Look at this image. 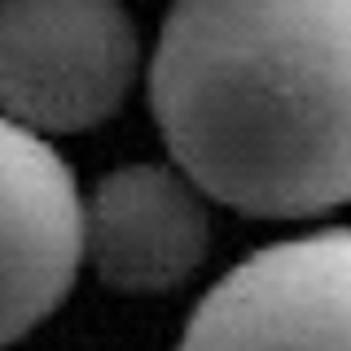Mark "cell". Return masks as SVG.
<instances>
[{
  "label": "cell",
  "instance_id": "1",
  "mask_svg": "<svg viewBox=\"0 0 351 351\" xmlns=\"http://www.w3.org/2000/svg\"><path fill=\"white\" fill-rule=\"evenodd\" d=\"M176 167L259 219L351 202V0H176L149 62Z\"/></svg>",
  "mask_w": 351,
  "mask_h": 351
},
{
  "label": "cell",
  "instance_id": "2",
  "mask_svg": "<svg viewBox=\"0 0 351 351\" xmlns=\"http://www.w3.org/2000/svg\"><path fill=\"white\" fill-rule=\"evenodd\" d=\"M136 80L123 0H5L0 97L9 123L66 136L106 123Z\"/></svg>",
  "mask_w": 351,
  "mask_h": 351
},
{
  "label": "cell",
  "instance_id": "3",
  "mask_svg": "<svg viewBox=\"0 0 351 351\" xmlns=\"http://www.w3.org/2000/svg\"><path fill=\"white\" fill-rule=\"evenodd\" d=\"M176 351H351V228L241 259L193 307Z\"/></svg>",
  "mask_w": 351,
  "mask_h": 351
},
{
  "label": "cell",
  "instance_id": "4",
  "mask_svg": "<svg viewBox=\"0 0 351 351\" xmlns=\"http://www.w3.org/2000/svg\"><path fill=\"white\" fill-rule=\"evenodd\" d=\"M88 259V202L40 132L5 119V343L49 321Z\"/></svg>",
  "mask_w": 351,
  "mask_h": 351
},
{
  "label": "cell",
  "instance_id": "5",
  "mask_svg": "<svg viewBox=\"0 0 351 351\" xmlns=\"http://www.w3.org/2000/svg\"><path fill=\"white\" fill-rule=\"evenodd\" d=\"M202 189L154 162L110 171L88 197V259L123 294H162L189 281L206 255Z\"/></svg>",
  "mask_w": 351,
  "mask_h": 351
}]
</instances>
